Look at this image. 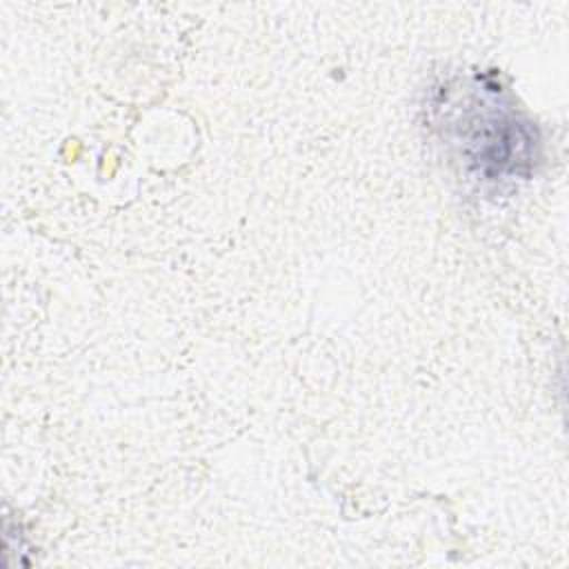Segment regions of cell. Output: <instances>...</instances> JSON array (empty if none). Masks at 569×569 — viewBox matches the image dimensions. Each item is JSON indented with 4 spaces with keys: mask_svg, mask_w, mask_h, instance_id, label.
Wrapping results in <instances>:
<instances>
[{
    "mask_svg": "<svg viewBox=\"0 0 569 569\" xmlns=\"http://www.w3.org/2000/svg\"><path fill=\"white\" fill-rule=\"evenodd\" d=\"M467 167L485 180L529 176L540 158L536 124L505 102L502 87L471 82L445 124Z\"/></svg>",
    "mask_w": 569,
    "mask_h": 569,
    "instance_id": "obj_1",
    "label": "cell"
}]
</instances>
